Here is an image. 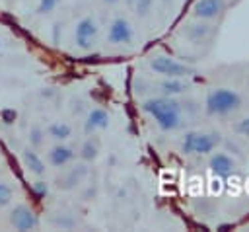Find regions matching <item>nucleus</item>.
Wrapping results in <instances>:
<instances>
[{
  "label": "nucleus",
  "instance_id": "nucleus-7",
  "mask_svg": "<svg viewBox=\"0 0 249 232\" xmlns=\"http://www.w3.org/2000/svg\"><path fill=\"white\" fill-rule=\"evenodd\" d=\"M107 37H109V41L115 43V45L130 43V41H132V27H130V23H128L126 19L119 18V19H115V21L111 23Z\"/></svg>",
  "mask_w": 249,
  "mask_h": 232
},
{
  "label": "nucleus",
  "instance_id": "nucleus-9",
  "mask_svg": "<svg viewBox=\"0 0 249 232\" xmlns=\"http://www.w3.org/2000/svg\"><path fill=\"white\" fill-rule=\"evenodd\" d=\"M233 168H235V164L228 154L220 152V154H214L210 158V170L214 174H218V175H230L233 172Z\"/></svg>",
  "mask_w": 249,
  "mask_h": 232
},
{
  "label": "nucleus",
  "instance_id": "nucleus-22",
  "mask_svg": "<svg viewBox=\"0 0 249 232\" xmlns=\"http://www.w3.org/2000/svg\"><path fill=\"white\" fill-rule=\"evenodd\" d=\"M33 191H35L37 197H45L49 189H47V183H45V181H35V183H33Z\"/></svg>",
  "mask_w": 249,
  "mask_h": 232
},
{
  "label": "nucleus",
  "instance_id": "nucleus-21",
  "mask_svg": "<svg viewBox=\"0 0 249 232\" xmlns=\"http://www.w3.org/2000/svg\"><path fill=\"white\" fill-rule=\"evenodd\" d=\"M16 117H18V113H16L14 109H2V121H4L6 125H12V123L16 121Z\"/></svg>",
  "mask_w": 249,
  "mask_h": 232
},
{
  "label": "nucleus",
  "instance_id": "nucleus-1",
  "mask_svg": "<svg viewBox=\"0 0 249 232\" xmlns=\"http://www.w3.org/2000/svg\"><path fill=\"white\" fill-rule=\"evenodd\" d=\"M142 109L146 113H150L156 123L160 125V129L163 131H173L181 125V107L177 101L169 99V97H154L144 101Z\"/></svg>",
  "mask_w": 249,
  "mask_h": 232
},
{
  "label": "nucleus",
  "instance_id": "nucleus-6",
  "mask_svg": "<svg viewBox=\"0 0 249 232\" xmlns=\"http://www.w3.org/2000/svg\"><path fill=\"white\" fill-rule=\"evenodd\" d=\"M95 35H97V25L91 18H84V19L78 21V25H76V45L80 49H89Z\"/></svg>",
  "mask_w": 249,
  "mask_h": 232
},
{
  "label": "nucleus",
  "instance_id": "nucleus-3",
  "mask_svg": "<svg viewBox=\"0 0 249 232\" xmlns=\"http://www.w3.org/2000/svg\"><path fill=\"white\" fill-rule=\"evenodd\" d=\"M216 142H218V135L187 133L183 140V152L185 154H208Z\"/></svg>",
  "mask_w": 249,
  "mask_h": 232
},
{
  "label": "nucleus",
  "instance_id": "nucleus-19",
  "mask_svg": "<svg viewBox=\"0 0 249 232\" xmlns=\"http://www.w3.org/2000/svg\"><path fill=\"white\" fill-rule=\"evenodd\" d=\"M41 135H43V133H41V129H39V127H33V129H31V133H29V142H31L33 146H39V144H41V140H43V138H41Z\"/></svg>",
  "mask_w": 249,
  "mask_h": 232
},
{
  "label": "nucleus",
  "instance_id": "nucleus-11",
  "mask_svg": "<svg viewBox=\"0 0 249 232\" xmlns=\"http://www.w3.org/2000/svg\"><path fill=\"white\" fill-rule=\"evenodd\" d=\"M72 158H74L72 148L62 146V144L53 146V148H51V152H49V162H51L53 166H56V168H60V166H64V164H68Z\"/></svg>",
  "mask_w": 249,
  "mask_h": 232
},
{
  "label": "nucleus",
  "instance_id": "nucleus-13",
  "mask_svg": "<svg viewBox=\"0 0 249 232\" xmlns=\"http://www.w3.org/2000/svg\"><path fill=\"white\" fill-rule=\"evenodd\" d=\"M23 164H25V168H27L29 172H33V174H37V175L45 174V164H43V160H41L33 150H25V152H23Z\"/></svg>",
  "mask_w": 249,
  "mask_h": 232
},
{
  "label": "nucleus",
  "instance_id": "nucleus-2",
  "mask_svg": "<svg viewBox=\"0 0 249 232\" xmlns=\"http://www.w3.org/2000/svg\"><path fill=\"white\" fill-rule=\"evenodd\" d=\"M239 103H241V97L233 90L220 88V90H214V92L208 94V97H206V111L212 113V115H226V113L237 109Z\"/></svg>",
  "mask_w": 249,
  "mask_h": 232
},
{
  "label": "nucleus",
  "instance_id": "nucleus-25",
  "mask_svg": "<svg viewBox=\"0 0 249 232\" xmlns=\"http://www.w3.org/2000/svg\"><path fill=\"white\" fill-rule=\"evenodd\" d=\"M103 2H105V4H117L119 0H103Z\"/></svg>",
  "mask_w": 249,
  "mask_h": 232
},
{
  "label": "nucleus",
  "instance_id": "nucleus-12",
  "mask_svg": "<svg viewBox=\"0 0 249 232\" xmlns=\"http://www.w3.org/2000/svg\"><path fill=\"white\" fill-rule=\"evenodd\" d=\"M88 174V170H86V166H76V168H72L64 177H60L58 179V187L60 189H70V187H74L76 183H80L82 181V177Z\"/></svg>",
  "mask_w": 249,
  "mask_h": 232
},
{
  "label": "nucleus",
  "instance_id": "nucleus-14",
  "mask_svg": "<svg viewBox=\"0 0 249 232\" xmlns=\"http://www.w3.org/2000/svg\"><path fill=\"white\" fill-rule=\"evenodd\" d=\"M70 133H72V127L68 123H64V121H54V123L49 125V135L54 140H64V138L70 136Z\"/></svg>",
  "mask_w": 249,
  "mask_h": 232
},
{
  "label": "nucleus",
  "instance_id": "nucleus-16",
  "mask_svg": "<svg viewBox=\"0 0 249 232\" xmlns=\"http://www.w3.org/2000/svg\"><path fill=\"white\" fill-rule=\"evenodd\" d=\"M82 158L84 160H93L95 156H97V144L95 142H91V140H86L84 142V146H82Z\"/></svg>",
  "mask_w": 249,
  "mask_h": 232
},
{
  "label": "nucleus",
  "instance_id": "nucleus-8",
  "mask_svg": "<svg viewBox=\"0 0 249 232\" xmlns=\"http://www.w3.org/2000/svg\"><path fill=\"white\" fill-rule=\"evenodd\" d=\"M224 10V0H198L195 4V16L196 18H216Z\"/></svg>",
  "mask_w": 249,
  "mask_h": 232
},
{
  "label": "nucleus",
  "instance_id": "nucleus-15",
  "mask_svg": "<svg viewBox=\"0 0 249 232\" xmlns=\"http://www.w3.org/2000/svg\"><path fill=\"white\" fill-rule=\"evenodd\" d=\"M185 90V86H183V82H179V80H175V78H169V80H165L163 84H161V92L163 94H179V92H183Z\"/></svg>",
  "mask_w": 249,
  "mask_h": 232
},
{
  "label": "nucleus",
  "instance_id": "nucleus-17",
  "mask_svg": "<svg viewBox=\"0 0 249 232\" xmlns=\"http://www.w3.org/2000/svg\"><path fill=\"white\" fill-rule=\"evenodd\" d=\"M12 197H14V191H12V187H10L8 183L0 181V207H6V205L12 201Z\"/></svg>",
  "mask_w": 249,
  "mask_h": 232
},
{
  "label": "nucleus",
  "instance_id": "nucleus-4",
  "mask_svg": "<svg viewBox=\"0 0 249 232\" xmlns=\"http://www.w3.org/2000/svg\"><path fill=\"white\" fill-rule=\"evenodd\" d=\"M150 66L158 74H163V76H169V78H179V76L191 74V68H187L185 64L177 62L175 58H169V57H156V58L150 60Z\"/></svg>",
  "mask_w": 249,
  "mask_h": 232
},
{
  "label": "nucleus",
  "instance_id": "nucleus-10",
  "mask_svg": "<svg viewBox=\"0 0 249 232\" xmlns=\"http://www.w3.org/2000/svg\"><path fill=\"white\" fill-rule=\"evenodd\" d=\"M109 125V115L103 109H91L88 113V121H86V133H93L95 129H107Z\"/></svg>",
  "mask_w": 249,
  "mask_h": 232
},
{
  "label": "nucleus",
  "instance_id": "nucleus-20",
  "mask_svg": "<svg viewBox=\"0 0 249 232\" xmlns=\"http://www.w3.org/2000/svg\"><path fill=\"white\" fill-rule=\"evenodd\" d=\"M235 131H237L239 135H245V136H249V117H243L241 121H237V125H235Z\"/></svg>",
  "mask_w": 249,
  "mask_h": 232
},
{
  "label": "nucleus",
  "instance_id": "nucleus-24",
  "mask_svg": "<svg viewBox=\"0 0 249 232\" xmlns=\"http://www.w3.org/2000/svg\"><path fill=\"white\" fill-rule=\"evenodd\" d=\"M231 228V224H220L218 226V230H230Z\"/></svg>",
  "mask_w": 249,
  "mask_h": 232
},
{
  "label": "nucleus",
  "instance_id": "nucleus-23",
  "mask_svg": "<svg viewBox=\"0 0 249 232\" xmlns=\"http://www.w3.org/2000/svg\"><path fill=\"white\" fill-rule=\"evenodd\" d=\"M150 6H152V0H136V10L142 16H146L150 12Z\"/></svg>",
  "mask_w": 249,
  "mask_h": 232
},
{
  "label": "nucleus",
  "instance_id": "nucleus-5",
  "mask_svg": "<svg viewBox=\"0 0 249 232\" xmlns=\"http://www.w3.org/2000/svg\"><path fill=\"white\" fill-rule=\"evenodd\" d=\"M10 224L16 230H33V228H37L39 220H37V216L33 214V211L29 207L16 205L10 213Z\"/></svg>",
  "mask_w": 249,
  "mask_h": 232
},
{
  "label": "nucleus",
  "instance_id": "nucleus-18",
  "mask_svg": "<svg viewBox=\"0 0 249 232\" xmlns=\"http://www.w3.org/2000/svg\"><path fill=\"white\" fill-rule=\"evenodd\" d=\"M60 0H39V6H37V12L39 14H49L53 12L56 6H58Z\"/></svg>",
  "mask_w": 249,
  "mask_h": 232
}]
</instances>
